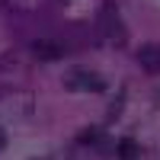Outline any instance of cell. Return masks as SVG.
I'll list each match as a JSON object with an SVG mask.
<instances>
[{
  "label": "cell",
  "instance_id": "obj_6",
  "mask_svg": "<svg viewBox=\"0 0 160 160\" xmlns=\"http://www.w3.org/2000/svg\"><path fill=\"white\" fill-rule=\"evenodd\" d=\"M7 148V131H3V125H0V151Z\"/></svg>",
  "mask_w": 160,
  "mask_h": 160
},
{
  "label": "cell",
  "instance_id": "obj_4",
  "mask_svg": "<svg viewBox=\"0 0 160 160\" xmlns=\"http://www.w3.org/2000/svg\"><path fill=\"white\" fill-rule=\"evenodd\" d=\"M138 61H141V68L148 71V74H157V71H160V48L144 45V48L138 51Z\"/></svg>",
  "mask_w": 160,
  "mask_h": 160
},
{
  "label": "cell",
  "instance_id": "obj_1",
  "mask_svg": "<svg viewBox=\"0 0 160 160\" xmlns=\"http://www.w3.org/2000/svg\"><path fill=\"white\" fill-rule=\"evenodd\" d=\"M64 87L74 90V93H102L106 87V77L96 74V71H83V68H74L64 74Z\"/></svg>",
  "mask_w": 160,
  "mask_h": 160
},
{
  "label": "cell",
  "instance_id": "obj_2",
  "mask_svg": "<svg viewBox=\"0 0 160 160\" xmlns=\"http://www.w3.org/2000/svg\"><path fill=\"white\" fill-rule=\"evenodd\" d=\"M99 32L102 38H109V42H125V22L122 16H118V7L112 3V0H106V3L99 7Z\"/></svg>",
  "mask_w": 160,
  "mask_h": 160
},
{
  "label": "cell",
  "instance_id": "obj_3",
  "mask_svg": "<svg viewBox=\"0 0 160 160\" xmlns=\"http://www.w3.org/2000/svg\"><path fill=\"white\" fill-rule=\"evenodd\" d=\"M32 55L38 61H58L64 55V48L58 42H48V38H35V42H32Z\"/></svg>",
  "mask_w": 160,
  "mask_h": 160
},
{
  "label": "cell",
  "instance_id": "obj_5",
  "mask_svg": "<svg viewBox=\"0 0 160 160\" xmlns=\"http://www.w3.org/2000/svg\"><path fill=\"white\" fill-rule=\"evenodd\" d=\"M115 151H118V160H138L141 157V144L135 138H122L115 144Z\"/></svg>",
  "mask_w": 160,
  "mask_h": 160
}]
</instances>
